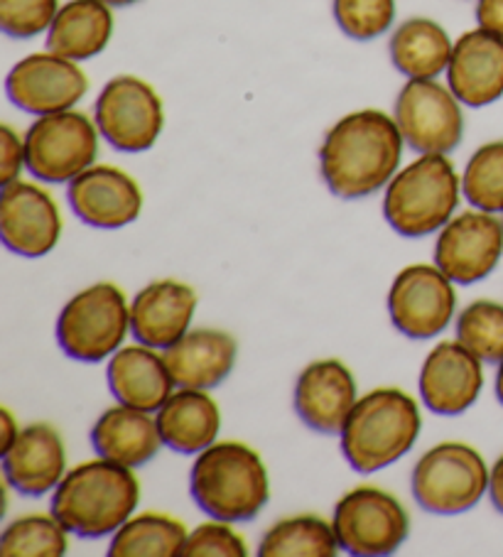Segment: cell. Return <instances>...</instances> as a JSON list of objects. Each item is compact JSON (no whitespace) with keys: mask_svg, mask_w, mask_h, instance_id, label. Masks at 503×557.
<instances>
[{"mask_svg":"<svg viewBox=\"0 0 503 557\" xmlns=\"http://www.w3.org/2000/svg\"><path fill=\"white\" fill-rule=\"evenodd\" d=\"M403 133L379 109L346 113L327 131L319 148V172L332 195L361 199L389 187L403 158Z\"/></svg>","mask_w":503,"mask_h":557,"instance_id":"6da1fadb","label":"cell"},{"mask_svg":"<svg viewBox=\"0 0 503 557\" xmlns=\"http://www.w3.org/2000/svg\"><path fill=\"white\" fill-rule=\"evenodd\" d=\"M140 504V482L131 467L94 459L66 472L52 494V513L79 537L119 531Z\"/></svg>","mask_w":503,"mask_h":557,"instance_id":"7a4b0ae2","label":"cell"},{"mask_svg":"<svg viewBox=\"0 0 503 557\" xmlns=\"http://www.w3.org/2000/svg\"><path fill=\"white\" fill-rule=\"evenodd\" d=\"M189 494L201 511L219 521H254L270 498L268 469L244 442H214L192 465Z\"/></svg>","mask_w":503,"mask_h":557,"instance_id":"3957f363","label":"cell"},{"mask_svg":"<svg viewBox=\"0 0 503 557\" xmlns=\"http://www.w3.org/2000/svg\"><path fill=\"white\" fill-rule=\"evenodd\" d=\"M422 418L401 388H376L356 400L342 428V453L356 472L373 474L398 462L420 437Z\"/></svg>","mask_w":503,"mask_h":557,"instance_id":"277c9868","label":"cell"},{"mask_svg":"<svg viewBox=\"0 0 503 557\" xmlns=\"http://www.w3.org/2000/svg\"><path fill=\"white\" fill-rule=\"evenodd\" d=\"M462 180L447 156H420L395 172L385 187L383 216L395 234L420 238L447 224L457 211Z\"/></svg>","mask_w":503,"mask_h":557,"instance_id":"5b68a950","label":"cell"},{"mask_svg":"<svg viewBox=\"0 0 503 557\" xmlns=\"http://www.w3.org/2000/svg\"><path fill=\"white\" fill-rule=\"evenodd\" d=\"M131 330V305L119 285L96 283L74 295L57 320V342L66 357L99 363L121 349Z\"/></svg>","mask_w":503,"mask_h":557,"instance_id":"8992f818","label":"cell"},{"mask_svg":"<svg viewBox=\"0 0 503 557\" xmlns=\"http://www.w3.org/2000/svg\"><path fill=\"white\" fill-rule=\"evenodd\" d=\"M489 467L477 449L464 442H440L413 467L410 486L422 511L457 516L489 492Z\"/></svg>","mask_w":503,"mask_h":557,"instance_id":"52a82bcc","label":"cell"},{"mask_svg":"<svg viewBox=\"0 0 503 557\" xmlns=\"http://www.w3.org/2000/svg\"><path fill=\"white\" fill-rule=\"evenodd\" d=\"M99 126L70 109L37 116L25 133V165L33 177L60 185L89 170L99 158Z\"/></svg>","mask_w":503,"mask_h":557,"instance_id":"ba28073f","label":"cell"},{"mask_svg":"<svg viewBox=\"0 0 503 557\" xmlns=\"http://www.w3.org/2000/svg\"><path fill=\"white\" fill-rule=\"evenodd\" d=\"M334 533L344 553L391 555L408 541L410 518L393 494L379 486H356L334 506Z\"/></svg>","mask_w":503,"mask_h":557,"instance_id":"9c48e42d","label":"cell"},{"mask_svg":"<svg viewBox=\"0 0 503 557\" xmlns=\"http://www.w3.org/2000/svg\"><path fill=\"white\" fill-rule=\"evenodd\" d=\"M94 121L101 138L119 152H145L164 128L160 94L138 76L123 74L103 86L94 103Z\"/></svg>","mask_w":503,"mask_h":557,"instance_id":"30bf717a","label":"cell"},{"mask_svg":"<svg viewBox=\"0 0 503 557\" xmlns=\"http://www.w3.org/2000/svg\"><path fill=\"white\" fill-rule=\"evenodd\" d=\"M393 119L405 146L420 156H447L464 138L462 101L438 79H408L395 99Z\"/></svg>","mask_w":503,"mask_h":557,"instance_id":"8fae6325","label":"cell"},{"mask_svg":"<svg viewBox=\"0 0 503 557\" xmlns=\"http://www.w3.org/2000/svg\"><path fill=\"white\" fill-rule=\"evenodd\" d=\"M457 310L454 283L438 265H408L395 275L389 314L395 330L410 339H432L452 324Z\"/></svg>","mask_w":503,"mask_h":557,"instance_id":"7c38bea8","label":"cell"},{"mask_svg":"<svg viewBox=\"0 0 503 557\" xmlns=\"http://www.w3.org/2000/svg\"><path fill=\"white\" fill-rule=\"evenodd\" d=\"M503 256V221L481 209L452 216L434 244V265L457 285L489 277Z\"/></svg>","mask_w":503,"mask_h":557,"instance_id":"4fadbf2b","label":"cell"},{"mask_svg":"<svg viewBox=\"0 0 503 557\" xmlns=\"http://www.w3.org/2000/svg\"><path fill=\"white\" fill-rule=\"evenodd\" d=\"M5 91L17 109L30 116L70 111L89 91V76L79 62L52 50L27 54L5 79Z\"/></svg>","mask_w":503,"mask_h":557,"instance_id":"5bb4252c","label":"cell"},{"mask_svg":"<svg viewBox=\"0 0 503 557\" xmlns=\"http://www.w3.org/2000/svg\"><path fill=\"white\" fill-rule=\"evenodd\" d=\"M62 236V214L52 195L33 182L15 180L3 187L0 199V238L8 251L42 258Z\"/></svg>","mask_w":503,"mask_h":557,"instance_id":"9a60e30c","label":"cell"},{"mask_svg":"<svg viewBox=\"0 0 503 557\" xmlns=\"http://www.w3.org/2000/svg\"><path fill=\"white\" fill-rule=\"evenodd\" d=\"M74 214L103 232L133 224L143 211V191L128 172L113 165H91L66 189Z\"/></svg>","mask_w":503,"mask_h":557,"instance_id":"2e32d148","label":"cell"},{"mask_svg":"<svg viewBox=\"0 0 503 557\" xmlns=\"http://www.w3.org/2000/svg\"><path fill=\"white\" fill-rule=\"evenodd\" d=\"M483 388L481 359L459 339L440 342L420 369L422 403L438 416H462Z\"/></svg>","mask_w":503,"mask_h":557,"instance_id":"e0dca14e","label":"cell"},{"mask_svg":"<svg viewBox=\"0 0 503 557\" xmlns=\"http://www.w3.org/2000/svg\"><path fill=\"white\" fill-rule=\"evenodd\" d=\"M356 400V379L340 359L309 363L297 376L295 412L309 430L322 435L342 432Z\"/></svg>","mask_w":503,"mask_h":557,"instance_id":"ac0fdd59","label":"cell"},{"mask_svg":"<svg viewBox=\"0 0 503 557\" xmlns=\"http://www.w3.org/2000/svg\"><path fill=\"white\" fill-rule=\"evenodd\" d=\"M447 86L469 109H483L503 96V37L483 27L467 30L452 47Z\"/></svg>","mask_w":503,"mask_h":557,"instance_id":"d6986e66","label":"cell"},{"mask_svg":"<svg viewBox=\"0 0 503 557\" xmlns=\"http://www.w3.org/2000/svg\"><path fill=\"white\" fill-rule=\"evenodd\" d=\"M197 293L180 281L145 285L131 302V332L145 347L170 349L189 332Z\"/></svg>","mask_w":503,"mask_h":557,"instance_id":"ffe728a7","label":"cell"},{"mask_svg":"<svg viewBox=\"0 0 503 557\" xmlns=\"http://www.w3.org/2000/svg\"><path fill=\"white\" fill-rule=\"evenodd\" d=\"M3 474L17 494L45 496L54 492L66 474V453L60 432L47 422L21 430L11 447L3 449Z\"/></svg>","mask_w":503,"mask_h":557,"instance_id":"44dd1931","label":"cell"},{"mask_svg":"<svg viewBox=\"0 0 503 557\" xmlns=\"http://www.w3.org/2000/svg\"><path fill=\"white\" fill-rule=\"evenodd\" d=\"M164 363L177 388L211 391L229 379L236 367L238 344L224 330H192L170 349H164Z\"/></svg>","mask_w":503,"mask_h":557,"instance_id":"7402d4cb","label":"cell"},{"mask_svg":"<svg viewBox=\"0 0 503 557\" xmlns=\"http://www.w3.org/2000/svg\"><path fill=\"white\" fill-rule=\"evenodd\" d=\"M91 445L96 455L109 462L138 469L158 457L164 442L158 420H152L150 412L119 403L101 412L99 420L94 422Z\"/></svg>","mask_w":503,"mask_h":557,"instance_id":"603a6c76","label":"cell"},{"mask_svg":"<svg viewBox=\"0 0 503 557\" xmlns=\"http://www.w3.org/2000/svg\"><path fill=\"white\" fill-rule=\"evenodd\" d=\"M106 376L115 400L145 412H158L175 388L164 357L140 342L115 351Z\"/></svg>","mask_w":503,"mask_h":557,"instance_id":"cb8c5ba5","label":"cell"},{"mask_svg":"<svg viewBox=\"0 0 503 557\" xmlns=\"http://www.w3.org/2000/svg\"><path fill=\"white\" fill-rule=\"evenodd\" d=\"M155 420L164 447L180 455H199L217 442L221 410L207 391L180 388L162 403Z\"/></svg>","mask_w":503,"mask_h":557,"instance_id":"d4e9b609","label":"cell"},{"mask_svg":"<svg viewBox=\"0 0 503 557\" xmlns=\"http://www.w3.org/2000/svg\"><path fill=\"white\" fill-rule=\"evenodd\" d=\"M113 11L103 0H66L50 30L47 50L74 62L99 57L111 42Z\"/></svg>","mask_w":503,"mask_h":557,"instance_id":"484cf974","label":"cell"},{"mask_svg":"<svg viewBox=\"0 0 503 557\" xmlns=\"http://www.w3.org/2000/svg\"><path fill=\"white\" fill-rule=\"evenodd\" d=\"M447 30L430 17H410L401 23L391 35V62L408 79H438L447 74L452 60Z\"/></svg>","mask_w":503,"mask_h":557,"instance_id":"4316f807","label":"cell"},{"mask_svg":"<svg viewBox=\"0 0 503 557\" xmlns=\"http://www.w3.org/2000/svg\"><path fill=\"white\" fill-rule=\"evenodd\" d=\"M187 528L177 518L164 513L131 516L113 533L111 557H175L185 553Z\"/></svg>","mask_w":503,"mask_h":557,"instance_id":"83f0119b","label":"cell"},{"mask_svg":"<svg viewBox=\"0 0 503 557\" xmlns=\"http://www.w3.org/2000/svg\"><path fill=\"white\" fill-rule=\"evenodd\" d=\"M342 550L334 525L315 513L283 518L260 537V557H334Z\"/></svg>","mask_w":503,"mask_h":557,"instance_id":"f1b7e54d","label":"cell"},{"mask_svg":"<svg viewBox=\"0 0 503 557\" xmlns=\"http://www.w3.org/2000/svg\"><path fill=\"white\" fill-rule=\"evenodd\" d=\"M70 531L57 521V516L27 513L8 523L0 537L3 557H60L70 547Z\"/></svg>","mask_w":503,"mask_h":557,"instance_id":"f546056e","label":"cell"},{"mask_svg":"<svg viewBox=\"0 0 503 557\" xmlns=\"http://www.w3.org/2000/svg\"><path fill=\"white\" fill-rule=\"evenodd\" d=\"M462 191L474 209L501 214L503 211V140L481 146L467 162Z\"/></svg>","mask_w":503,"mask_h":557,"instance_id":"4dcf8cb0","label":"cell"},{"mask_svg":"<svg viewBox=\"0 0 503 557\" xmlns=\"http://www.w3.org/2000/svg\"><path fill=\"white\" fill-rule=\"evenodd\" d=\"M457 339L481 361H503V305L477 300L457 317Z\"/></svg>","mask_w":503,"mask_h":557,"instance_id":"1f68e13d","label":"cell"},{"mask_svg":"<svg viewBox=\"0 0 503 557\" xmlns=\"http://www.w3.org/2000/svg\"><path fill=\"white\" fill-rule=\"evenodd\" d=\"M332 13L346 37L369 42L393 27L395 0H332Z\"/></svg>","mask_w":503,"mask_h":557,"instance_id":"d6a6232c","label":"cell"},{"mask_svg":"<svg viewBox=\"0 0 503 557\" xmlns=\"http://www.w3.org/2000/svg\"><path fill=\"white\" fill-rule=\"evenodd\" d=\"M60 8V0H0V30L13 40H33L50 30Z\"/></svg>","mask_w":503,"mask_h":557,"instance_id":"836d02e7","label":"cell"},{"mask_svg":"<svg viewBox=\"0 0 503 557\" xmlns=\"http://www.w3.org/2000/svg\"><path fill=\"white\" fill-rule=\"evenodd\" d=\"M185 557H246L248 547L244 535H238L229 521H214L197 525L187 535Z\"/></svg>","mask_w":503,"mask_h":557,"instance_id":"e575fe53","label":"cell"},{"mask_svg":"<svg viewBox=\"0 0 503 557\" xmlns=\"http://www.w3.org/2000/svg\"><path fill=\"white\" fill-rule=\"evenodd\" d=\"M25 165V138L17 136L11 126L0 128V180L3 187L21 180Z\"/></svg>","mask_w":503,"mask_h":557,"instance_id":"d590c367","label":"cell"},{"mask_svg":"<svg viewBox=\"0 0 503 557\" xmlns=\"http://www.w3.org/2000/svg\"><path fill=\"white\" fill-rule=\"evenodd\" d=\"M477 23L483 30L503 37V0H477Z\"/></svg>","mask_w":503,"mask_h":557,"instance_id":"8d00e7d4","label":"cell"},{"mask_svg":"<svg viewBox=\"0 0 503 557\" xmlns=\"http://www.w3.org/2000/svg\"><path fill=\"white\" fill-rule=\"evenodd\" d=\"M489 496L491 504L499 513H503V455L493 462L491 474H489Z\"/></svg>","mask_w":503,"mask_h":557,"instance_id":"74e56055","label":"cell"},{"mask_svg":"<svg viewBox=\"0 0 503 557\" xmlns=\"http://www.w3.org/2000/svg\"><path fill=\"white\" fill-rule=\"evenodd\" d=\"M17 435H21V428L15 425V418L13 412L3 408V449H8L13 445V442L17 440Z\"/></svg>","mask_w":503,"mask_h":557,"instance_id":"f35d334b","label":"cell"},{"mask_svg":"<svg viewBox=\"0 0 503 557\" xmlns=\"http://www.w3.org/2000/svg\"><path fill=\"white\" fill-rule=\"evenodd\" d=\"M496 398L503 406V361L499 363V371H496Z\"/></svg>","mask_w":503,"mask_h":557,"instance_id":"ab89813d","label":"cell"},{"mask_svg":"<svg viewBox=\"0 0 503 557\" xmlns=\"http://www.w3.org/2000/svg\"><path fill=\"white\" fill-rule=\"evenodd\" d=\"M103 3H109L111 8H128V5L140 3V0H103Z\"/></svg>","mask_w":503,"mask_h":557,"instance_id":"60d3db41","label":"cell"}]
</instances>
